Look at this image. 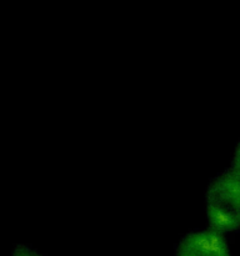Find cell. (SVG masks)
<instances>
[{"mask_svg": "<svg viewBox=\"0 0 240 256\" xmlns=\"http://www.w3.org/2000/svg\"><path fill=\"white\" fill-rule=\"evenodd\" d=\"M175 256H232L224 235L215 230H194L182 238Z\"/></svg>", "mask_w": 240, "mask_h": 256, "instance_id": "obj_2", "label": "cell"}, {"mask_svg": "<svg viewBox=\"0 0 240 256\" xmlns=\"http://www.w3.org/2000/svg\"><path fill=\"white\" fill-rule=\"evenodd\" d=\"M12 256H42L39 252H35L32 248L25 246V245H16L15 250L12 252Z\"/></svg>", "mask_w": 240, "mask_h": 256, "instance_id": "obj_3", "label": "cell"}, {"mask_svg": "<svg viewBox=\"0 0 240 256\" xmlns=\"http://www.w3.org/2000/svg\"><path fill=\"white\" fill-rule=\"evenodd\" d=\"M239 168L234 166L216 175L208 185L206 215L210 226L218 232H236L240 224Z\"/></svg>", "mask_w": 240, "mask_h": 256, "instance_id": "obj_1", "label": "cell"}]
</instances>
